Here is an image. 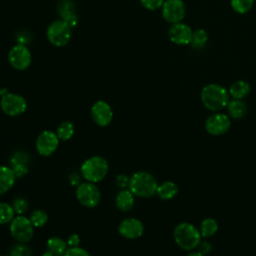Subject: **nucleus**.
<instances>
[{
    "instance_id": "obj_29",
    "label": "nucleus",
    "mask_w": 256,
    "mask_h": 256,
    "mask_svg": "<svg viewBox=\"0 0 256 256\" xmlns=\"http://www.w3.org/2000/svg\"><path fill=\"white\" fill-rule=\"evenodd\" d=\"M230 4L236 13L245 14L253 7L254 0H231Z\"/></svg>"
},
{
    "instance_id": "obj_11",
    "label": "nucleus",
    "mask_w": 256,
    "mask_h": 256,
    "mask_svg": "<svg viewBox=\"0 0 256 256\" xmlns=\"http://www.w3.org/2000/svg\"><path fill=\"white\" fill-rule=\"evenodd\" d=\"M59 145V138L56 132L51 130L42 131L36 140V150L44 157L52 155Z\"/></svg>"
},
{
    "instance_id": "obj_10",
    "label": "nucleus",
    "mask_w": 256,
    "mask_h": 256,
    "mask_svg": "<svg viewBox=\"0 0 256 256\" xmlns=\"http://www.w3.org/2000/svg\"><path fill=\"white\" fill-rule=\"evenodd\" d=\"M231 126V119L224 113L215 112L208 116L205 120L206 131L213 136H220L225 134Z\"/></svg>"
},
{
    "instance_id": "obj_16",
    "label": "nucleus",
    "mask_w": 256,
    "mask_h": 256,
    "mask_svg": "<svg viewBox=\"0 0 256 256\" xmlns=\"http://www.w3.org/2000/svg\"><path fill=\"white\" fill-rule=\"evenodd\" d=\"M29 155L21 150L15 151L9 160L10 168L13 170L16 178H20L25 176L29 170Z\"/></svg>"
},
{
    "instance_id": "obj_21",
    "label": "nucleus",
    "mask_w": 256,
    "mask_h": 256,
    "mask_svg": "<svg viewBox=\"0 0 256 256\" xmlns=\"http://www.w3.org/2000/svg\"><path fill=\"white\" fill-rule=\"evenodd\" d=\"M228 92L233 99H243L249 94L250 85L244 80H238L230 85Z\"/></svg>"
},
{
    "instance_id": "obj_22",
    "label": "nucleus",
    "mask_w": 256,
    "mask_h": 256,
    "mask_svg": "<svg viewBox=\"0 0 256 256\" xmlns=\"http://www.w3.org/2000/svg\"><path fill=\"white\" fill-rule=\"evenodd\" d=\"M178 193V186L172 181H165L158 185L156 194L162 200H170Z\"/></svg>"
},
{
    "instance_id": "obj_35",
    "label": "nucleus",
    "mask_w": 256,
    "mask_h": 256,
    "mask_svg": "<svg viewBox=\"0 0 256 256\" xmlns=\"http://www.w3.org/2000/svg\"><path fill=\"white\" fill-rule=\"evenodd\" d=\"M198 248H199V251H200L202 254L206 255V254H208V253L211 252L212 246H211V244H210L208 241H201L200 244L198 245Z\"/></svg>"
},
{
    "instance_id": "obj_15",
    "label": "nucleus",
    "mask_w": 256,
    "mask_h": 256,
    "mask_svg": "<svg viewBox=\"0 0 256 256\" xmlns=\"http://www.w3.org/2000/svg\"><path fill=\"white\" fill-rule=\"evenodd\" d=\"M192 33V29L182 22L171 24L168 29V37L170 41L176 45L190 44Z\"/></svg>"
},
{
    "instance_id": "obj_9",
    "label": "nucleus",
    "mask_w": 256,
    "mask_h": 256,
    "mask_svg": "<svg viewBox=\"0 0 256 256\" xmlns=\"http://www.w3.org/2000/svg\"><path fill=\"white\" fill-rule=\"evenodd\" d=\"M31 52L24 44L13 46L8 52V61L16 70H25L31 64Z\"/></svg>"
},
{
    "instance_id": "obj_40",
    "label": "nucleus",
    "mask_w": 256,
    "mask_h": 256,
    "mask_svg": "<svg viewBox=\"0 0 256 256\" xmlns=\"http://www.w3.org/2000/svg\"><path fill=\"white\" fill-rule=\"evenodd\" d=\"M0 256H9V255H0Z\"/></svg>"
},
{
    "instance_id": "obj_20",
    "label": "nucleus",
    "mask_w": 256,
    "mask_h": 256,
    "mask_svg": "<svg viewBox=\"0 0 256 256\" xmlns=\"http://www.w3.org/2000/svg\"><path fill=\"white\" fill-rule=\"evenodd\" d=\"M229 117L232 119H241L247 112V105L242 99H232L227 104Z\"/></svg>"
},
{
    "instance_id": "obj_23",
    "label": "nucleus",
    "mask_w": 256,
    "mask_h": 256,
    "mask_svg": "<svg viewBox=\"0 0 256 256\" xmlns=\"http://www.w3.org/2000/svg\"><path fill=\"white\" fill-rule=\"evenodd\" d=\"M47 250L52 252L55 256H64L66 250L68 249L67 242L59 237H51L47 240L46 244Z\"/></svg>"
},
{
    "instance_id": "obj_38",
    "label": "nucleus",
    "mask_w": 256,
    "mask_h": 256,
    "mask_svg": "<svg viewBox=\"0 0 256 256\" xmlns=\"http://www.w3.org/2000/svg\"><path fill=\"white\" fill-rule=\"evenodd\" d=\"M187 256H205L204 254H202L200 251H195V252H191L189 253Z\"/></svg>"
},
{
    "instance_id": "obj_12",
    "label": "nucleus",
    "mask_w": 256,
    "mask_h": 256,
    "mask_svg": "<svg viewBox=\"0 0 256 256\" xmlns=\"http://www.w3.org/2000/svg\"><path fill=\"white\" fill-rule=\"evenodd\" d=\"M161 8L163 18L171 24L181 22L186 13L182 0H165Z\"/></svg>"
},
{
    "instance_id": "obj_17",
    "label": "nucleus",
    "mask_w": 256,
    "mask_h": 256,
    "mask_svg": "<svg viewBox=\"0 0 256 256\" xmlns=\"http://www.w3.org/2000/svg\"><path fill=\"white\" fill-rule=\"evenodd\" d=\"M58 13L61 16V19L65 21L70 27L77 25L78 17L74 11L73 3L70 0H62L58 6Z\"/></svg>"
},
{
    "instance_id": "obj_5",
    "label": "nucleus",
    "mask_w": 256,
    "mask_h": 256,
    "mask_svg": "<svg viewBox=\"0 0 256 256\" xmlns=\"http://www.w3.org/2000/svg\"><path fill=\"white\" fill-rule=\"evenodd\" d=\"M71 29L72 27L62 19L55 20L47 27V39L52 45L56 47H63L70 41Z\"/></svg>"
},
{
    "instance_id": "obj_25",
    "label": "nucleus",
    "mask_w": 256,
    "mask_h": 256,
    "mask_svg": "<svg viewBox=\"0 0 256 256\" xmlns=\"http://www.w3.org/2000/svg\"><path fill=\"white\" fill-rule=\"evenodd\" d=\"M74 132H75L74 124L70 121L62 122L57 127V130H56V134L59 140H62V141H68L69 139H71L74 135Z\"/></svg>"
},
{
    "instance_id": "obj_31",
    "label": "nucleus",
    "mask_w": 256,
    "mask_h": 256,
    "mask_svg": "<svg viewBox=\"0 0 256 256\" xmlns=\"http://www.w3.org/2000/svg\"><path fill=\"white\" fill-rule=\"evenodd\" d=\"M12 207H13L16 214L23 215L27 211L29 206H28V202H27L26 199H24L22 197H18L16 199H14Z\"/></svg>"
},
{
    "instance_id": "obj_34",
    "label": "nucleus",
    "mask_w": 256,
    "mask_h": 256,
    "mask_svg": "<svg viewBox=\"0 0 256 256\" xmlns=\"http://www.w3.org/2000/svg\"><path fill=\"white\" fill-rule=\"evenodd\" d=\"M129 180H130V177H128L127 175L125 174H119L117 175L116 177V184L117 186H119L120 188L124 189L126 187L129 186Z\"/></svg>"
},
{
    "instance_id": "obj_18",
    "label": "nucleus",
    "mask_w": 256,
    "mask_h": 256,
    "mask_svg": "<svg viewBox=\"0 0 256 256\" xmlns=\"http://www.w3.org/2000/svg\"><path fill=\"white\" fill-rule=\"evenodd\" d=\"M16 176L10 166L0 165V195L8 192L15 184Z\"/></svg>"
},
{
    "instance_id": "obj_33",
    "label": "nucleus",
    "mask_w": 256,
    "mask_h": 256,
    "mask_svg": "<svg viewBox=\"0 0 256 256\" xmlns=\"http://www.w3.org/2000/svg\"><path fill=\"white\" fill-rule=\"evenodd\" d=\"M64 256H91L85 249L76 246V247H69Z\"/></svg>"
},
{
    "instance_id": "obj_4",
    "label": "nucleus",
    "mask_w": 256,
    "mask_h": 256,
    "mask_svg": "<svg viewBox=\"0 0 256 256\" xmlns=\"http://www.w3.org/2000/svg\"><path fill=\"white\" fill-rule=\"evenodd\" d=\"M109 170L108 162L102 156H92L86 159L81 167L80 171L83 178L92 183H97L103 180Z\"/></svg>"
},
{
    "instance_id": "obj_6",
    "label": "nucleus",
    "mask_w": 256,
    "mask_h": 256,
    "mask_svg": "<svg viewBox=\"0 0 256 256\" xmlns=\"http://www.w3.org/2000/svg\"><path fill=\"white\" fill-rule=\"evenodd\" d=\"M34 226L30 219L24 215H18L10 222V234L19 243H27L34 235Z\"/></svg>"
},
{
    "instance_id": "obj_3",
    "label": "nucleus",
    "mask_w": 256,
    "mask_h": 256,
    "mask_svg": "<svg viewBox=\"0 0 256 256\" xmlns=\"http://www.w3.org/2000/svg\"><path fill=\"white\" fill-rule=\"evenodd\" d=\"M173 237L176 244L187 251L197 248L202 241L199 229L188 222H181L176 225L173 231Z\"/></svg>"
},
{
    "instance_id": "obj_27",
    "label": "nucleus",
    "mask_w": 256,
    "mask_h": 256,
    "mask_svg": "<svg viewBox=\"0 0 256 256\" xmlns=\"http://www.w3.org/2000/svg\"><path fill=\"white\" fill-rule=\"evenodd\" d=\"M15 217V211L12 205L6 202H0V224H8Z\"/></svg>"
},
{
    "instance_id": "obj_39",
    "label": "nucleus",
    "mask_w": 256,
    "mask_h": 256,
    "mask_svg": "<svg viewBox=\"0 0 256 256\" xmlns=\"http://www.w3.org/2000/svg\"><path fill=\"white\" fill-rule=\"evenodd\" d=\"M42 256H55L52 252H50L49 250H47V251H45L43 254H42Z\"/></svg>"
},
{
    "instance_id": "obj_41",
    "label": "nucleus",
    "mask_w": 256,
    "mask_h": 256,
    "mask_svg": "<svg viewBox=\"0 0 256 256\" xmlns=\"http://www.w3.org/2000/svg\"><path fill=\"white\" fill-rule=\"evenodd\" d=\"M0 103H1V98H0Z\"/></svg>"
},
{
    "instance_id": "obj_37",
    "label": "nucleus",
    "mask_w": 256,
    "mask_h": 256,
    "mask_svg": "<svg viewBox=\"0 0 256 256\" xmlns=\"http://www.w3.org/2000/svg\"><path fill=\"white\" fill-rule=\"evenodd\" d=\"M69 180H70V182H71L72 185H78L79 182H80V177L78 176V174L72 173V174L69 176Z\"/></svg>"
},
{
    "instance_id": "obj_32",
    "label": "nucleus",
    "mask_w": 256,
    "mask_h": 256,
    "mask_svg": "<svg viewBox=\"0 0 256 256\" xmlns=\"http://www.w3.org/2000/svg\"><path fill=\"white\" fill-rule=\"evenodd\" d=\"M165 0H140L141 5L148 10H157L162 7Z\"/></svg>"
},
{
    "instance_id": "obj_24",
    "label": "nucleus",
    "mask_w": 256,
    "mask_h": 256,
    "mask_svg": "<svg viewBox=\"0 0 256 256\" xmlns=\"http://www.w3.org/2000/svg\"><path fill=\"white\" fill-rule=\"evenodd\" d=\"M200 234L204 238L213 236L218 231V223L213 218H205L200 223Z\"/></svg>"
},
{
    "instance_id": "obj_8",
    "label": "nucleus",
    "mask_w": 256,
    "mask_h": 256,
    "mask_svg": "<svg viewBox=\"0 0 256 256\" xmlns=\"http://www.w3.org/2000/svg\"><path fill=\"white\" fill-rule=\"evenodd\" d=\"M0 107L4 114L16 117L23 114L27 109V102L25 98L19 94L7 92L2 95Z\"/></svg>"
},
{
    "instance_id": "obj_14",
    "label": "nucleus",
    "mask_w": 256,
    "mask_h": 256,
    "mask_svg": "<svg viewBox=\"0 0 256 256\" xmlns=\"http://www.w3.org/2000/svg\"><path fill=\"white\" fill-rule=\"evenodd\" d=\"M118 232L126 239H137L142 236L144 232V225L137 218H126L119 223Z\"/></svg>"
},
{
    "instance_id": "obj_1",
    "label": "nucleus",
    "mask_w": 256,
    "mask_h": 256,
    "mask_svg": "<svg viewBox=\"0 0 256 256\" xmlns=\"http://www.w3.org/2000/svg\"><path fill=\"white\" fill-rule=\"evenodd\" d=\"M200 98L204 107L213 112L221 111L227 107V104L230 101L228 90L215 83L205 85L201 90Z\"/></svg>"
},
{
    "instance_id": "obj_28",
    "label": "nucleus",
    "mask_w": 256,
    "mask_h": 256,
    "mask_svg": "<svg viewBox=\"0 0 256 256\" xmlns=\"http://www.w3.org/2000/svg\"><path fill=\"white\" fill-rule=\"evenodd\" d=\"M29 219L35 228H40L47 223L48 215L44 210L36 209L30 214Z\"/></svg>"
},
{
    "instance_id": "obj_26",
    "label": "nucleus",
    "mask_w": 256,
    "mask_h": 256,
    "mask_svg": "<svg viewBox=\"0 0 256 256\" xmlns=\"http://www.w3.org/2000/svg\"><path fill=\"white\" fill-rule=\"evenodd\" d=\"M208 33L204 29H197L193 31L190 44L194 49H202L208 42Z\"/></svg>"
},
{
    "instance_id": "obj_7",
    "label": "nucleus",
    "mask_w": 256,
    "mask_h": 256,
    "mask_svg": "<svg viewBox=\"0 0 256 256\" xmlns=\"http://www.w3.org/2000/svg\"><path fill=\"white\" fill-rule=\"evenodd\" d=\"M76 198L84 207L94 208L100 202L101 193L95 183L86 181L77 186Z\"/></svg>"
},
{
    "instance_id": "obj_2",
    "label": "nucleus",
    "mask_w": 256,
    "mask_h": 256,
    "mask_svg": "<svg viewBox=\"0 0 256 256\" xmlns=\"http://www.w3.org/2000/svg\"><path fill=\"white\" fill-rule=\"evenodd\" d=\"M157 187V180L152 174L146 171H137L130 177L128 189L134 196L149 198L156 194Z\"/></svg>"
},
{
    "instance_id": "obj_30",
    "label": "nucleus",
    "mask_w": 256,
    "mask_h": 256,
    "mask_svg": "<svg viewBox=\"0 0 256 256\" xmlns=\"http://www.w3.org/2000/svg\"><path fill=\"white\" fill-rule=\"evenodd\" d=\"M9 256H32V250L24 243H19L11 248Z\"/></svg>"
},
{
    "instance_id": "obj_13",
    "label": "nucleus",
    "mask_w": 256,
    "mask_h": 256,
    "mask_svg": "<svg viewBox=\"0 0 256 256\" xmlns=\"http://www.w3.org/2000/svg\"><path fill=\"white\" fill-rule=\"evenodd\" d=\"M91 116L98 126L106 127L113 119V111L107 102L98 100L91 107Z\"/></svg>"
},
{
    "instance_id": "obj_19",
    "label": "nucleus",
    "mask_w": 256,
    "mask_h": 256,
    "mask_svg": "<svg viewBox=\"0 0 256 256\" xmlns=\"http://www.w3.org/2000/svg\"><path fill=\"white\" fill-rule=\"evenodd\" d=\"M115 203L119 210L127 212L134 206V194L129 189H122L117 194Z\"/></svg>"
},
{
    "instance_id": "obj_36",
    "label": "nucleus",
    "mask_w": 256,
    "mask_h": 256,
    "mask_svg": "<svg viewBox=\"0 0 256 256\" xmlns=\"http://www.w3.org/2000/svg\"><path fill=\"white\" fill-rule=\"evenodd\" d=\"M67 245L69 247H76V246H79V243H80V238L77 234H71L68 239H67Z\"/></svg>"
}]
</instances>
